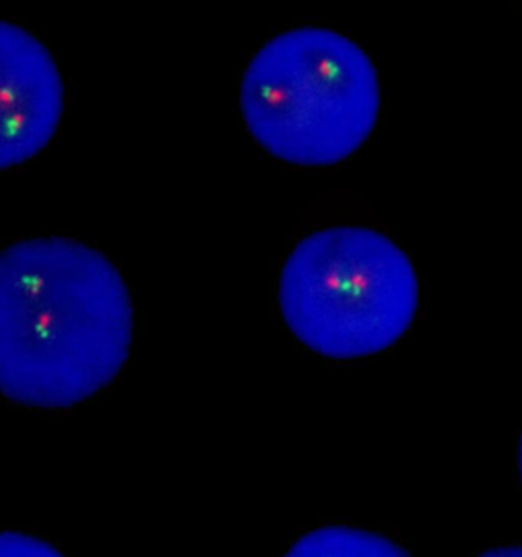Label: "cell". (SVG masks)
<instances>
[{
    "label": "cell",
    "mask_w": 522,
    "mask_h": 557,
    "mask_svg": "<svg viewBox=\"0 0 522 557\" xmlns=\"http://www.w3.org/2000/svg\"><path fill=\"white\" fill-rule=\"evenodd\" d=\"M130 342L127 284L100 251L64 237L0 251V394L74 407L113 382Z\"/></svg>",
    "instance_id": "1"
},
{
    "label": "cell",
    "mask_w": 522,
    "mask_h": 557,
    "mask_svg": "<svg viewBox=\"0 0 522 557\" xmlns=\"http://www.w3.org/2000/svg\"><path fill=\"white\" fill-rule=\"evenodd\" d=\"M279 309L300 344L331 360H358L407 333L419 309V278L386 235L333 227L294 247L279 278Z\"/></svg>",
    "instance_id": "3"
},
{
    "label": "cell",
    "mask_w": 522,
    "mask_h": 557,
    "mask_svg": "<svg viewBox=\"0 0 522 557\" xmlns=\"http://www.w3.org/2000/svg\"><path fill=\"white\" fill-rule=\"evenodd\" d=\"M241 111L253 139L277 160L339 164L374 132L377 72L351 39L294 29L265 44L247 67Z\"/></svg>",
    "instance_id": "2"
},
{
    "label": "cell",
    "mask_w": 522,
    "mask_h": 557,
    "mask_svg": "<svg viewBox=\"0 0 522 557\" xmlns=\"http://www.w3.org/2000/svg\"><path fill=\"white\" fill-rule=\"evenodd\" d=\"M64 84L51 53L0 21V170L29 162L58 132Z\"/></svg>",
    "instance_id": "4"
},
{
    "label": "cell",
    "mask_w": 522,
    "mask_h": 557,
    "mask_svg": "<svg viewBox=\"0 0 522 557\" xmlns=\"http://www.w3.org/2000/svg\"><path fill=\"white\" fill-rule=\"evenodd\" d=\"M290 557H405L407 549L384 535L349 527H325L300 537L288 549Z\"/></svg>",
    "instance_id": "5"
},
{
    "label": "cell",
    "mask_w": 522,
    "mask_h": 557,
    "mask_svg": "<svg viewBox=\"0 0 522 557\" xmlns=\"http://www.w3.org/2000/svg\"><path fill=\"white\" fill-rule=\"evenodd\" d=\"M519 468H521V478H522V437H521V449H519Z\"/></svg>",
    "instance_id": "8"
},
{
    "label": "cell",
    "mask_w": 522,
    "mask_h": 557,
    "mask_svg": "<svg viewBox=\"0 0 522 557\" xmlns=\"http://www.w3.org/2000/svg\"><path fill=\"white\" fill-rule=\"evenodd\" d=\"M482 556L486 557H522V545H517V547H494V549H488V552H484Z\"/></svg>",
    "instance_id": "7"
},
{
    "label": "cell",
    "mask_w": 522,
    "mask_h": 557,
    "mask_svg": "<svg viewBox=\"0 0 522 557\" xmlns=\"http://www.w3.org/2000/svg\"><path fill=\"white\" fill-rule=\"evenodd\" d=\"M55 557L62 556L53 545L46 541L35 540L23 533H0V557Z\"/></svg>",
    "instance_id": "6"
}]
</instances>
